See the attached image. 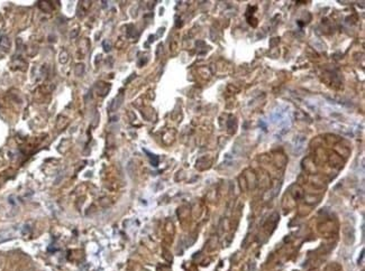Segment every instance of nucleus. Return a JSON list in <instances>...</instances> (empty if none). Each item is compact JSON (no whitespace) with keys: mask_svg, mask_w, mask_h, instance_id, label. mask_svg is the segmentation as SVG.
<instances>
[{"mask_svg":"<svg viewBox=\"0 0 365 271\" xmlns=\"http://www.w3.org/2000/svg\"><path fill=\"white\" fill-rule=\"evenodd\" d=\"M15 233L11 230H4V231H0V243L5 242L9 239L14 237Z\"/></svg>","mask_w":365,"mask_h":271,"instance_id":"obj_1","label":"nucleus"}]
</instances>
